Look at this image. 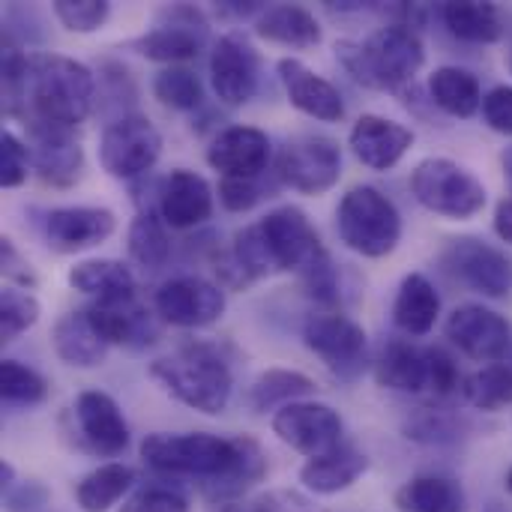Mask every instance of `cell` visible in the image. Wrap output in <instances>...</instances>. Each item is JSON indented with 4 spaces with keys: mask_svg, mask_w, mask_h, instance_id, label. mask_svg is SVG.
Wrapping results in <instances>:
<instances>
[{
    "mask_svg": "<svg viewBox=\"0 0 512 512\" xmlns=\"http://www.w3.org/2000/svg\"><path fill=\"white\" fill-rule=\"evenodd\" d=\"M135 486V471L120 462L93 468L75 483V504L84 512H108Z\"/></svg>",
    "mask_w": 512,
    "mask_h": 512,
    "instance_id": "obj_31",
    "label": "cell"
},
{
    "mask_svg": "<svg viewBox=\"0 0 512 512\" xmlns=\"http://www.w3.org/2000/svg\"><path fill=\"white\" fill-rule=\"evenodd\" d=\"M414 198L447 219H474L486 207V186L459 162L432 156L423 159L411 174Z\"/></svg>",
    "mask_w": 512,
    "mask_h": 512,
    "instance_id": "obj_6",
    "label": "cell"
},
{
    "mask_svg": "<svg viewBox=\"0 0 512 512\" xmlns=\"http://www.w3.org/2000/svg\"><path fill=\"white\" fill-rule=\"evenodd\" d=\"M120 512H189V504L180 492L168 486H147L138 489Z\"/></svg>",
    "mask_w": 512,
    "mask_h": 512,
    "instance_id": "obj_43",
    "label": "cell"
},
{
    "mask_svg": "<svg viewBox=\"0 0 512 512\" xmlns=\"http://www.w3.org/2000/svg\"><path fill=\"white\" fill-rule=\"evenodd\" d=\"M273 432L282 444H288L291 450L315 459L324 456L330 450H336L345 435V423L339 417V411H333L324 402H291L285 408H279L273 414Z\"/></svg>",
    "mask_w": 512,
    "mask_h": 512,
    "instance_id": "obj_10",
    "label": "cell"
},
{
    "mask_svg": "<svg viewBox=\"0 0 512 512\" xmlns=\"http://www.w3.org/2000/svg\"><path fill=\"white\" fill-rule=\"evenodd\" d=\"M219 12L234 15V18H246L252 12H264V9H261V3H219Z\"/></svg>",
    "mask_w": 512,
    "mask_h": 512,
    "instance_id": "obj_50",
    "label": "cell"
},
{
    "mask_svg": "<svg viewBox=\"0 0 512 512\" xmlns=\"http://www.w3.org/2000/svg\"><path fill=\"white\" fill-rule=\"evenodd\" d=\"M33 165L30 147L9 129L0 135V186L3 189H18L27 180V171Z\"/></svg>",
    "mask_w": 512,
    "mask_h": 512,
    "instance_id": "obj_41",
    "label": "cell"
},
{
    "mask_svg": "<svg viewBox=\"0 0 512 512\" xmlns=\"http://www.w3.org/2000/svg\"><path fill=\"white\" fill-rule=\"evenodd\" d=\"M45 396H48V384L36 369L18 360L0 363V399L6 405H39Z\"/></svg>",
    "mask_w": 512,
    "mask_h": 512,
    "instance_id": "obj_39",
    "label": "cell"
},
{
    "mask_svg": "<svg viewBox=\"0 0 512 512\" xmlns=\"http://www.w3.org/2000/svg\"><path fill=\"white\" fill-rule=\"evenodd\" d=\"M87 312H90L93 327L102 333L108 345L141 348L156 339V324L150 312L138 303V297L117 300V303H93Z\"/></svg>",
    "mask_w": 512,
    "mask_h": 512,
    "instance_id": "obj_25",
    "label": "cell"
},
{
    "mask_svg": "<svg viewBox=\"0 0 512 512\" xmlns=\"http://www.w3.org/2000/svg\"><path fill=\"white\" fill-rule=\"evenodd\" d=\"M255 30L261 39L288 45V48H312L321 42V24H318L315 12H309L306 6H297V3L267 6L258 15Z\"/></svg>",
    "mask_w": 512,
    "mask_h": 512,
    "instance_id": "obj_29",
    "label": "cell"
},
{
    "mask_svg": "<svg viewBox=\"0 0 512 512\" xmlns=\"http://www.w3.org/2000/svg\"><path fill=\"white\" fill-rule=\"evenodd\" d=\"M30 156H33V171L45 186L66 189L78 183L81 168H84V150L72 129L66 126H51V123H30Z\"/></svg>",
    "mask_w": 512,
    "mask_h": 512,
    "instance_id": "obj_16",
    "label": "cell"
},
{
    "mask_svg": "<svg viewBox=\"0 0 512 512\" xmlns=\"http://www.w3.org/2000/svg\"><path fill=\"white\" fill-rule=\"evenodd\" d=\"M348 144H351L354 156L366 168L390 171L411 150L414 132L405 123H399V120H390V117H381V114H363L351 126Z\"/></svg>",
    "mask_w": 512,
    "mask_h": 512,
    "instance_id": "obj_19",
    "label": "cell"
},
{
    "mask_svg": "<svg viewBox=\"0 0 512 512\" xmlns=\"http://www.w3.org/2000/svg\"><path fill=\"white\" fill-rule=\"evenodd\" d=\"M117 228V216L105 207H57L45 216L48 246L72 255L108 240Z\"/></svg>",
    "mask_w": 512,
    "mask_h": 512,
    "instance_id": "obj_21",
    "label": "cell"
},
{
    "mask_svg": "<svg viewBox=\"0 0 512 512\" xmlns=\"http://www.w3.org/2000/svg\"><path fill=\"white\" fill-rule=\"evenodd\" d=\"M483 117L495 132L512 138V87H495L483 96Z\"/></svg>",
    "mask_w": 512,
    "mask_h": 512,
    "instance_id": "obj_46",
    "label": "cell"
},
{
    "mask_svg": "<svg viewBox=\"0 0 512 512\" xmlns=\"http://www.w3.org/2000/svg\"><path fill=\"white\" fill-rule=\"evenodd\" d=\"M366 471H369L366 453L351 444H339L336 450L309 459L300 468V483L312 495H339V492L351 489Z\"/></svg>",
    "mask_w": 512,
    "mask_h": 512,
    "instance_id": "obj_26",
    "label": "cell"
},
{
    "mask_svg": "<svg viewBox=\"0 0 512 512\" xmlns=\"http://www.w3.org/2000/svg\"><path fill=\"white\" fill-rule=\"evenodd\" d=\"M315 393V381L294 369H267L261 372L249 387V405L255 411H279L291 402H300L303 396Z\"/></svg>",
    "mask_w": 512,
    "mask_h": 512,
    "instance_id": "obj_34",
    "label": "cell"
},
{
    "mask_svg": "<svg viewBox=\"0 0 512 512\" xmlns=\"http://www.w3.org/2000/svg\"><path fill=\"white\" fill-rule=\"evenodd\" d=\"M504 174H507V183H510V192H512V150L504 153Z\"/></svg>",
    "mask_w": 512,
    "mask_h": 512,
    "instance_id": "obj_51",
    "label": "cell"
},
{
    "mask_svg": "<svg viewBox=\"0 0 512 512\" xmlns=\"http://www.w3.org/2000/svg\"><path fill=\"white\" fill-rule=\"evenodd\" d=\"M279 78H282V87L288 93V102L297 111H303L315 120H324V123H336L345 117L342 93L324 75L309 69L303 60L282 57L279 60Z\"/></svg>",
    "mask_w": 512,
    "mask_h": 512,
    "instance_id": "obj_22",
    "label": "cell"
},
{
    "mask_svg": "<svg viewBox=\"0 0 512 512\" xmlns=\"http://www.w3.org/2000/svg\"><path fill=\"white\" fill-rule=\"evenodd\" d=\"M162 153V135L144 114H120L99 138V162L117 180L144 177Z\"/></svg>",
    "mask_w": 512,
    "mask_h": 512,
    "instance_id": "obj_8",
    "label": "cell"
},
{
    "mask_svg": "<svg viewBox=\"0 0 512 512\" xmlns=\"http://www.w3.org/2000/svg\"><path fill=\"white\" fill-rule=\"evenodd\" d=\"M429 93L435 105L453 117H474L483 108V90L477 75L459 66H441L429 78Z\"/></svg>",
    "mask_w": 512,
    "mask_h": 512,
    "instance_id": "obj_33",
    "label": "cell"
},
{
    "mask_svg": "<svg viewBox=\"0 0 512 512\" xmlns=\"http://www.w3.org/2000/svg\"><path fill=\"white\" fill-rule=\"evenodd\" d=\"M153 96L174 111H195L204 99L201 81L186 66H165L153 78Z\"/></svg>",
    "mask_w": 512,
    "mask_h": 512,
    "instance_id": "obj_37",
    "label": "cell"
},
{
    "mask_svg": "<svg viewBox=\"0 0 512 512\" xmlns=\"http://www.w3.org/2000/svg\"><path fill=\"white\" fill-rule=\"evenodd\" d=\"M456 390H462V378H459L453 357L441 348H429V393H435L438 399H447Z\"/></svg>",
    "mask_w": 512,
    "mask_h": 512,
    "instance_id": "obj_44",
    "label": "cell"
},
{
    "mask_svg": "<svg viewBox=\"0 0 512 512\" xmlns=\"http://www.w3.org/2000/svg\"><path fill=\"white\" fill-rule=\"evenodd\" d=\"M441 315V297L435 285L423 273H411L402 279L396 303H393V321L408 336H426L432 333L435 321Z\"/></svg>",
    "mask_w": 512,
    "mask_h": 512,
    "instance_id": "obj_28",
    "label": "cell"
},
{
    "mask_svg": "<svg viewBox=\"0 0 512 512\" xmlns=\"http://www.w3.org/2000/svg\"><path fill=\"white\" fill-rule=\"evenodd\" d=\"M96 96L93 72L66 54H30L24 108L30 123H51L75 129L87 120Z\"/></svg>",
    "mask_w": 512,
    "mask_h": 512,
    "instance_id": "obj_2",
    "label": "cell"
},
{
    "mask_svg": "<svg viewBox=\"0 0 512 512\" xmlns=\"http://www.w3.org/2000/svg\"><path fill=\"white\" fill-rule=\"evenodd\" d=\"M279 180L303 195H324L342 177V150L327 135H303L288 141L276 156Z\"/></svg>",
    "mask_w": 512,
    "mask_h": 512,
    "instance_id": "obj_9",
    "label": "cell"
},
{
    "mask_svg": "<svg viewBox=\"0 0 512 512\" xmlns=\"http://www.w3.org/2000/svg\"><path fill=\"white\" fill-rule=\"evenodd\" d=\"M303 342L342 381H354L366 369V330L336 309L309 315L303 324Z\"/></svg>",
    "mask_w": 512,
    "mask_h": 512,
    "instance_id": "obj_7",
    "label": "cell"
},
{
    "mask_svg": "<svg viewBox=\"0 0 512 512\" xmlns=\"http://www.w3.org/2000/svg\"><path fill=\"white\" fill-rule=\"evenodd\" d=\"M225 512H324L321 507H315L312 501H306L303 495L297 492H285V489H276V492H264L252 501H243V504H234Z\"/></svg>",
    "mask_w": 512,
    "mask_h": 512,
    "instance_id": "obj_42",
    "label": "cell"
},
{
    "mask_svg": "<svg viewBox=\"0 0 512 512\" xmlns=\"http://www.w3.org/2000/svg\"><path fill=\"white\" fill-rule=\"evenodd\" d=\"M495 234L512 246V198H504L495 210Z\"/></svg>",
    "mask_w": 512,
    "mask_h": 512,
    "instance_id": "obj_49",
    "label": "cell"
},
{
    "mask_svg": "<svg viewBox=\"0 0 512 512\" xmlns=\"http://www.w3.org/2000/svg\"><path fill=\"white\" fill-rule=\"evenodd\" d=\"M210 84L225 105H246L258 90V54L240 33L216 39L210 54Z\"/></svg>",
    "mask_w": 512,
    "mask_h": 512,
    "instance_id": "obj_14",
    "label": "cell"
},
{
    "mask_svg": "<svg viewBox=\"0 0 512 512\" xmlns=\"http://www.w3.org/2000/svg\"><path fill=\"white\" fill-rule=\"evenodd\" d=\"M51 345H54V354L66 366H75V369H96V366H102V360L108 357V348H111L102 339V333L93 327L87 309L60 315L54 330H51Z\"/></svg>",
    "mask_w": 512,
    "mask_h": 512,
    "instance_id": "obj_23",
    "label": "cell"
},
{
    "mask_svg": "<svg viewBox=\"0 0 512 512\" xmlns=\"http://www.w3.org/2000/svg\"><path fill=\"white\" fill-rule=\"evenodd\" d=\"M147 372L180 405L201 411L207 417L222 414L231 402V390H234L231 366L225 363L219 348L207 342L183 345L180 351L153 360Z\"/></svg>",
    "mask_w": 512,
    "mask_h": 512,
    "instance_id": "obj_4",
    "label": "cell"
},
{
    "mask_svg": "<svg viewBox=\"0 0 512 512\" xmlns=\"http://www.w3.org/2000/svg\"><path fill=\"white\" fill-rule=\"evenodd\" d=\"M66 282L72 291L93 297L96 303H117V300H132L138 297V282L135 273L114 258H90L78 261L69 273Z\"/></svg>",
    "mask_w": 512,
    "mask_h": 512,
    "instance_id": "obj_24",
    "label": "cell"
},
{
    "mask_svg": "<svg viewBox=\"0 0 512 512\" xmlns=\"http://www.w3.org/2000/svg\"><path fill=\"white\" fill-rule=\"evenodd\" d=\"M153 309L171 327L198 330L216 324L225 315V291L222 285H213L201 276H177L159 285Z\"/></svg>",
    "mask_w": 512,
    "mask_h": 512,
    "instance_id": "obj_12",
    "label": "cell"
},
{
    "mask_svg": "<svg viewBox=\"0 0 512 512\" xmlns=\"http://www.w3.org/2000/svg\"><path fill=\"white\" fill-rule=\"evenodd\" d=\"M447 339L477 363H498L512 345L510 321L486 306H459L447 321Z\"/></svg>",
    "mask_w": 512,
    "mask_h": 512,
    "instance_id": "obj_13",
    "label": "cell"
},
{
    "mask_svg": "<svg viewBox=\"0 0 512 512\" xmlns=\"http://www.w3.org/2000/svg\"><path fill=\"white\" fill-rule=\"evenodd\" d=\"M261 198H264V189L258 180H234V177L219 180V201L231 213H249Z\"/></svg>",
    "mask_w": 512,
    "mask_h": 512,
    "instance_id": "obj_45",
    "label": "cell"
},
{
    "mask_svg": "<svg viewBox=\"0 0 512 512\" xmlns=\"http://www.w3.org/2000/svg\"><path fill=\"white\" fill-rule=\"evenodd\" d=\"M75 423L84 450L102 459H114L129 447V426L117 402L102 390H84L75 399Z\"/></svg>",
    "mask_w": 512,
    "mask_h": 512,
    "instance_id": "obj_15",
    "label": "cell"
},
{
    "mask_svg": "<svg viewBox=\"0 0 512 512\" xmlns=\"http://www.w3.org/2000/svg\"><path fill=\"white\" fill-rule=\"evenodd\" d=\"M444 267L483 297L492 300L512 297V258L477 237L453 240L444 249Z\"/></svg>",
    "mask_w": 512,
    "mask_h": 512,
    "instance_id": "obj_11",
    "label": "cell"
},
{
    "mask_svg": "<svg viewBox=\"0 0 512 512\" xmlns=\"http://www.w3.org/2000/svg\"><path fill=\"white\" fill-rule=\"evenodd\" d=\"M141 459L159 474L201 480L204 495L216 504L243 498L267 477V456L249 435L219 438L207 432H156L144 438Z\"/></svg>",
    "mask_w": 512,
    "mask_h": 512,
    "instance_id": "obj_1",
    "label": "cell"
},
{
    "mask_svg": "<svg viewBox=\"0 0 512 512\" xmlns=\"http://www.w3.org/2000/svg\"><path fill=\"white\" fill-rule=\"evenodd\" d=\"M489 512H501V510H489Z\"/></svg>",
    "mask_w": 512,
    "mask_h": 512,
    "instance_id": "obj_53",
    "label": "cell"
},
{
    "mask_svg": "<svg viewBox=\"0 0 512 512\" xmlns=\"http://www.w3.org/2000/svg\"><path fill=\"white\" fill-rule=\"evenodd\" d=\"M507 489H510V492H512V471H510V474H507Z\"/></svg>",
    "mask_w": 512,
    "mask_h": 512,
    "instance_id": "obj_52",
    "label": "cell"
},
{
    "mask_svg": "<svg viewBox=\"0 0 512 512\" xmlns=\"http://www.w3.org/2000/svg\"><path fill=\"white\" fill-rule=\"evenodd\" d=\"M126 243H129V255L144 270H159L168 261V255H171V240H168L165 222L153 210H141L132 219L129 234H126Z\"/></svg>",
    "mask_w": 512,
    "mask_h": 512,
    "instance_id": "obj_35",
    "label": "cell"
},
{
    "mask_svg": "<svg viewBox=\"0 0 512 512\" xmlns=\"http://www.w3.org/2000/svg\"><path fill=\"white\" fill-rule=\"evenodd\" d=\"M441 18L450 27V33L465 42L489 45L504 36V15L495 3H477V0L444 3Z\"/></svg>",
    "mask_w": 512,
    "mask_h": 512,
    "instance_id": "obj_32",
    "label": "cell"
},
{
    "mask_svg": "<svg viewBox=\"0 0 512 512\" xmlns=\"http://www.w3.org/2000/svg\"><path fill=\"white\" fill-rule=\"evenodd\" d=\"M207 162L222 177L258 180L270 165V138L255 126H228L207 147Z\"/></svg>",
    "mask_w": 512,
    "mask_h": 512,
    "instance_id": "obj_17",
    "label": "cell"
},
{
    "mask_svg": "<svg viewBox=\"0 0 512 512\" xmlns=\"http://www.w3.org/2000/svg\"><path fill=\"white\" fill-rule=\"evenodd\" d=\"M375 381L396 393L429 390V348H417L405 339H393L375 360Z\"/></svg>",
    "mask_w": 512,
    "mask_h": 512,
    "instance_id": "obj_27",
    "label": "cell"
},
{
    "mask_svg": "<svg viewBox=\"0 0 512 512\" xmlns=\"http://www.w3.org/2000/svg\"><path fill=\"white\" fill-rule=\"evenodd\" d=\"M213 213V189L210 183L189 171V168H174L162 186H159V216L165 225L177 228V231H189L198 228L201 222H207Z\"/></svg>",
    "mask_w": 512,
    "mask_h": 512,
    "instance_id": "obj_20",
    "label": "cell"
},
{
    "mask_svg": "<svg viewBox=\"0 0 512 512\" xmlns=\"http://www.w3.org/2000/svg\"><path fill=\"white\" fill-rule=\"evenodd\" d=\"M3 501L9 512H39L48 501V492L39 483H15L3 492Z\"/></svg>",
    "mask_w": 512,
    "mask_h": 512,
    "instance_id": "obj_48",
    "label": "cell"
},
{
    "mask_svg": "<svg viewBox=\"0 0 512 512\" xmlns=\"http://www.w3.org/2000/svg\"><path fill=\"white\" fill-rule=\"evenodd\" d=\"M0 270H3L6 285H18V288H33L36 285V276H33L30 264L18 255V249L12 246L9 237L0 240Z\"/></svg>",
    "mask_w": 512,
    "mask_h": 512,
    "instance_id": "obj_47",
    "label": "cell"
},
{
    "mask_svg": "<svg viewBox=\"0 0 512 512\" xmlns=\"http://www.w3.org/2000/svg\"><path fill=\"white\" fill-rule=\"evenodd\" d=\"M336 228L342 243L363 258H387L402 240V216L375 186H354L342 195Z\"/></svg>",
    "mask_w": 512,
    "mask_h": 512,
    "instance_id": "obj_5",
    "label": "cell"
},
{
    "mask_svg": "<svg viewBox=\"0 0 512 512\" xmlns=\"http://www.w3.org/2000/svg\"><path fill=\"white\" fill-rule=\"evenodd\" d=\"M51 9L57 21L72 33H93L111 15V3L105 0H54Z\"/></svg>",
    "mask_w": 512,
    "mask_h": 512,
    "instance_id": "obj_40",
    "label": "cell"
},
{
    "mask_svg": "<svg viewBox=\"0 0 512 512\" xmlns=\"http://www.w3.org/2000/svg\"><path fill=\"white\" fill-rule=\"evenodd\" d=\"M39 321V300L30 288L3 285L0 291V339L3 345L15 342L24 330Z\"/></svg>",
    "mask_w": 512,
    "mask_h": 512,
    "instance_id": "obj_38",
    "label": "cell"
},
{
    "mask_svg": "<svg viewBox=\"0 0 512 512\" xmlns=\"http://www.w3.org/2000/svg\"><path fill=\"white\" fill-rule=\"evenodd\" d=\"M336 57L357 84L372 90H399L423 69L426 48L414 27L393 21L369 39L336 42Z\"/></svg>",
    "mask_w": 512,
    "mask_h": 512,
    "instance_id": "obj_3",
    "label": "cell"
},
{
    "mask_svg": "<svg viewBox=\"0 0 512 512\" xmlns=\"http://www.w3.org/2000/svg\"><path fill=\"white\" fill-rule=\"evenodd\" d=\"M396 507L402 512H465L468 498L453 477L420 474L396 492Z\"/></svg>",
    "mask_w": 512,
    "mask_h": 512,
    "instance_id": "obj_30",
    "label": "cell"
},
{
    "mask_svg": "<svg viewBox=\"0 0 512 512\" xmlns=\"http://www.w3.org/2000/svg\"><path fill=\"white\" fill-rule=\"evenodd\" d=\"M165 15H168V24H159L156 30L144 33L135 42V48L147 60L168 63V66L198 57L204 45V33H207L201 12L192 6H171L165 9Z\"/></svg>",
    "mask_w": 512,
    "mask_h": 512,
    "instance_id": "obj_18",
    "label": "cell"
},
{
    "mask_svg": "<svg viewBox=\"0 0 512 512\" xmlns=\"http://www.w3.org/2000/svg\"><path fill=\"white\" fill-rule=\"evenodd\" d=\"M462 396L480 411H501L512 405V366L492 363L462 381Z\"/></svg>",
    "mask_w": 512,
    "mask_h": 512,
    "instance_id": "obj_36",
    "label": "cell"
}]
</instances>
